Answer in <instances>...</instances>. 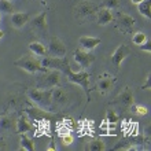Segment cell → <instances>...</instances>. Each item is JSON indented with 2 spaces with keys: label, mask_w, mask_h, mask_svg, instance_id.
I'll use <instances>...</instances> for the list:
<instances>
[{
  "label": "cell",
  "mask_w": 151,
  "mask_h": 151,
  "mask_svg": "<svg viewBox=\"0 0 151 151\" xmlns=\"http://www.w3.org/2000/svg\"><path fill=\"white\" fill-rule=\"evenodd\" d=\"M119 103H122L124 106H131L133 103V93H132L131 89H125V91L118 96Z\"/></svg>",
  "instance_id": "44dd1931"
},
{
  "label": "cell",
  "mask_w": 151,
  "mask_h": 151,
  "mask_svg": "<svg viewBox=\"0 0 151 151\" xmlns=\"http://www.w3.org/2000/svg\"><path fill=\"white\" fill-rule=\"evenodd\" d=\"M29 14L28 12H14L11 15V24L14 28L19 29L22 26L26 25V22H29Z\"/></svg>",
  "instance_id": "4fadbf2b"
},
{
  "label": "cell",
  "mask_w": 151,
  "mask_h": 151,
  "mask_svg": "<svg viewBox=\"0 0 151 151\" xmlns=\"http://www.w3.org/2000/svg\"><path fill=\"white\" fill-rule=\"evenodd\" d=\"M104 148H106L104 142L103 140H100V139L91 140V142L85 146V150H88V151H103Z\"/></svg>",
  "instance_id": "ffe728a7"
},
{
  "label": "cell",
  "mask_w": 151,
  "mask_h": 151,
  "mask_svg": "<svg viewBox=\"0 0 151 151\" xmlns=\"http://www.w3.org/2000/svg\"><path fill=\"white\" fill-rule=\"evenodd\" d=\"M107 121L110 124H115V122H118V114L114 111V110H109L107 111Z\"/></svg>",
  "instance_id": "f546056e"
},
{
  "label": "cell",
  "mask_w": 151,
  "mask_h": 151,
  "mask_svg": "<svg viewBox=\"0 0 151 151\" xmlns=\"http://www.w3.org/2000/svg\"><path fill=\"white\" fill-rule=\"evenodd\" d=\"M32 29L37 30L40 33L47 32V12L43 11L39 15H36L32 21Z\"/></svg>",
  "instance_id": "8fae6325"
},
{
  "label": "cell",
  "mask_w": 151,
  "mask_h": 151,
  "mask_svg": "<svg viewBox=\"0 0 151 151\" xmlns=\"http://www.w3.org/2000/svg\"><path fill=\"white\" fill-rule=\"evenodd\" d=\"M0 129H11V119L10 117H0Z\"/></svg>",
  "instance_id": "4316f807"
},
{
  "label": "cell",
  "mask_w": 151,
  "mask_h": 151,
  "mask_svg": "<svg viewBox=\"0 0 151 151\" xmlns=\"http://www.w3.org/2000/svg\"><path fill=\"white\" fill-rule=\"evenodd\" d=\"M128 55H129V48H128L127 45L121 44V45H119V47L117 48L114 52H113V55H111L113 63H114L117 68H119V66H121V63L124 62V59H125Z\"/></svg>",
  "instance_id": "9c48e42d"
},
{
  "label": "cell",
  "mask_w": 151,
  "mask_h": 151,
  "mask_svg": "<svg viewBox=\"0 0 151 151\" xmlns=\"http://www.w3.org/2000/svg\"><path fill=\"white\" fill-rule=\"evenodd\" d=\"M115 22H117V26H118V28L125 29V30L132 29L133 28V25H135V19H133V17L128 15V14H124V12H118V14H117Z\"/></svg>",
  "instance_id": "30bf717a"
},
{
  "label": "cell",
  "mask_w": 151,
  "mask_h": 151,
  "mask_svg": "<svg viewBox=\"0 0 151 151\" xmlns=\"http://www.w3.org/2000/svg\"><path fill=\"white\" fill-rule=\"evenodd\" d=\"M60 83L59 70H48L37 78V88H54Z\"/></svg>",
  "instance_id": "7a4b0ae2"
},
{
  "label": "cell",
  "mask_w": 151,
  "mask_h": 151,
  "mask_svg": "<svg viewBox=\"0 0 151 151\" xmlns=\"http://www.w3.org/2000/svg\"><path fill=\"white\" fill-rule=\"evenodd\" d=\"M113 84H114V80L109 78V77H104V78L99 80V83H98V89L102 92H107L109 89L113 87Z\"/></svg>",
  "instance_id": "603a6c76"
},
{
  "label": "cell",
  "mask_w": 151,
  "mask_h": 151,
  "mask_svg": "<svg viewBox=\"0 0 151 151\" xmlns=\"http://www.w3.org/2000/svg\"><path fill=\"white\" fill-rule=\"evenodd\" d=\"M139 48L142 51H146V52H151V41L150 40H146L143 44H140Z\"/></svg>",
  "instance_id": "4dcf8cb0"
},
{
  "label": "cell",
  "mask_w": 151,
  "mask_h": 151,
  "mask_svg": "<svg viewBox=\"0 0 151 151\" xmlns=\"http://www.w3.org/2000/svg\"><path fill=\"white\" fill-rule=\"evenodd\" d=\"M102 6H103L104 8L113 10V8L118 7V0H103V1H102Z\"/></svg>",
  "instance_id": "f1b7e54d"
},
{
  "label": "cell",
  "mask_w": 151,
  "mask_h": 151,
  "mask_svg": "<svg viewBox=\"0 0 151 151\" xmlns=\"http://www.w3.org/2000/svg\"><path fill=\"white\" fill-rule=\"evenodd\" d=\"M3 36H4V33H3V30H0V40L3 39Z\"/></svg>",
  "instance_id": "8d00e7d4"
},
{
  "label": "cell",
  "mask_w": 151,
  "mask_h": 151,
  "mask_svg": "<svg viewBox=\"0 0 151 151\" xmlns=\"http://www.w3.org/2000/svg\"><path fill=\"white\" fill-rule=\"evenodd\" d=\"M19 143H21V148H24V150H26V151L35 150V143H33V140L30 139V137H28L25 133H21Z\"/></svg>",
  "instance_id": "7402d4cb"
},
{
  "label": "cell",
  "mask_w": 151,
  "mask_h": 151,
  "mask_svg": "<svg viewBox=\"0 0 151 151\" xmlns=\"http://www.w3.org/2000/svg\"><path fill=\"white\" fill-rule=\"evenodd\" d=\"M113 150H132V146L129 144V142L128 140H122V142H118V143L114 146V148Z\"/></svg>",
  "instance_id": "83f0119b"
},
{
  "label": "cell",
  "mask_w": 151,
  "mask_h": 151,
  "mask_svg": "<svg viewBox=\"0 0 151 151\" xmlns=\"http://www.w3.org/2000/svg\"><path fill=\"white\" fill-rule=\"evenodd\" d=\"M135 110L139 115H146L147 114V109L144 107V106H135Z\"/></svg>",
  "instance_id": "1f68e13d"
},
{
  "label": "cell",
  "mask_w": 151,
  "mask_h": 151,
  "mask_svg": "<svg viewBox=\"0 0 151 151\" xmlns=\"http://www.w3.org/2000/svg\"><path fill=\"white\" fill-rule=\"evenodd\" d=\"M0 12L12 14V12H14V6H12L8 0H0Z\"/></svg>",
  "instance_id": "cb8c5ba5"
},
{
  "label": "cell",
  "mask_w": 151,
  "mask_h": 151,
  "mask_svg": "<svg viewBox=\"0 0 151 151\" xmlns=\"http://www.w3.org/2000/svg\"><path fill=\"white\" fill-rule=\"evenodd\" d=\"M63 73L66 74V77H68L69 81H72V83L74 84H78V85H81V87L84 88V91H85V93H89V74H88V72H72V68L69 66V68H66L63 70Z\"/></svg>",
  "instance_id": "3957f363"
},
{
  "label": "cell",
  "mask_w": 151,
  "mask_h": 151,
  "mask_svg": "<svg viewBox=\"0 0 151 151\" xmlns=\"http://www.w3.org/2000/svg\"><path fill=\"white\" fill-rule=\"evenodd\" d=\"M147 40V36H146V33L143 32H136L132 37V43L136 44V45H140V44H143L144 41Z\"/></svg>",
  "instance_id": "d4e9b609"
},
{
  "label": "cell",
  "mask_w": 151,
  "mask_h": 151,
  "mask_svg": "<svg viewBox=\"0 0 151 151\" xmlns=\"http://www.w3.org/2000/svg\"><path fill=\"white\" fill-rule=\"evenodd\" d=\"M150 85H151V78H150V74H148L147 78H146V83L142 85V88H143V89H148V88H150Z\"/></svg>",
  "instance_id": "836d02e7"
},
{
  "label": "cell",
  "mask_w": 151,
  "mask_h": 151,
  "mask_svg": "<svg viewBox=\"0 0 151 151\" xmlns=\"http://www.w3.org/2000/svg\"><path fill=\"white\" fill-rule=\"evenodd\" d=\"M0 21H1V14H0Z\"/></svg>",
  "instance_id": "74e56055"
},
{
  "label": "cell",
  "mask_w": 151,
  "mask_h": 151,
  "mask_svg": "<svg viewBox=\"0 0 151 151\" xmlns=\"http://www.w3.org/2000/svg\"><path fill=\"white\" fill-rule=\"evenodd\" d=\"M4 148H6V143L3 140H0V150H4Z\"/></svg>",
  "instance_id": "e575fe53"
},
{
  "label": "cell",
  "mask_w": 151,
  "mask_h": 151,
  "mask_svg": "<svg viewBox=\"0 0 151 151\" xmlns=\"http://www.w3.org/2000/svg\"><path fill=\"white\" fill-rule=\"evenodd\" d=\"M73 56H74L76 63L78 65L81 69L88 68L95 60V56L92 55L89 51H85V50H76L73 52Z\"/></svg>",
  "instance_id": "52a82bcc"
},
{
  "label": "cell",
  "mask_w": 151,
  "mask_h": 151,
  "mask_svg": "<svg viewBox=\"0 0 151 151\" xmlns=\"http://www.w3.org/2000/svg\"><path fill=\"white\" fill-rule=\"evenodd\" d=\"M41 66L48 70H59V72H63L66 68H69V60L68 58H54V56H44L43 60H41Z\"/></svg>",
  "instance_id": "5b68a950"
},
{
  "label": "cell",
  "mask_w": 151,
  "mask_h": 151,
  "mask_svg": "<svg viewBox=\"0 0 151 151\" xmlns=\"http://www.w3.org/2000/svg\"><path fill=\"white\" fill-rule=\"evenodd\" d=\"M113 21V14L111 11L109 10V8H100L99 11H98V24L104 26V25L110 24Z\"/></svg>",
  "instance_id": "9a60e30c"
},
{
  "label": "cell",
  "mask_w": 151,
  "mask_h": 151,
  "mask_svg": "<svg viewBox=\"0 0 151 151\" xmlns=\"http://www.w3.org/2000/svg\"><path fill=\"white\" fill-rule=\"evenodd\" d=\"M128 142H129V144H131L132 147H135V146H143L146 139H144L143 136H133V137H129Z\"/></svg>",
  "instance_id": "484cf974"
},
{
  "label": "cell",
  "mask_w": 151,
  "mask_h": 151,
  "mask_svg": "<svg viewBox=\"0 0 151 151\" xmlns=\"http://www.w3.org/2000/svg\"><path fill=\"white\" fill-rule=\"evenodd\" d=\"M66 52H68V48L63 44L62 40H59L58 37H52L50 40V44H48L47 48V54L48 56H54V58H65L66 56Z\"/></svg>",
  "instance_id": "8992f818"
},
{
  "label": "cell",
  "mask_w": 151,
  "mask_h": 151,
  "mask_svg": "<svg viewBox=\"0 0 151 151\" xmlns=\"http://www.w3.org/2000/svg\"><path fill=\"white\" fill-rule=\"evenodd\" d=\"M15 66L18 68L24 69L26 70L28 73H36V72H45L47 69L43 68L41 66V62L36 59V58H33V56H22L21 59H17L14 62Z\"/></svg>",
  "instance_id": "277c9868"
},
{
  "label": "cell",
  "mask_w": 151,
  "mask_h": 151,
  "mask_svg": "<svg viewBox=\"0 0 151 151\" xmlns=\"http://www.w3.org/2000/svg\"><path fill=\"white\" fill-rule=\"evenodd\" d=\"M63 143L66 144V146L72 144V143H73V136H72V135H66V136L63 137Z\"/></svg>",
  "instance_id": "d6a6232c"
},
{
  "label": "cell",
  "mask_w": 151,
  "mask_h": 151,
  "mask_svg": "<svg viewBox=\"0 0 151 151\" xmlns=\"http://www.w3.org/2000/svg\"><path fill=\"white\" fill-rule=\"evenodd\" d=\"M52 102L58 104H65L68 102V95L60 88H52Z\"/></svg>",
  "instance_id": "e0dca14e"
},
{
  "label": "cell",
  "mask_w": 151,
  "mask_h": 151,
  "mask_svg": "<svg viewBox=\"0 0 151 151\" xmlns=\"http://www.w3.org/2000/svg\"><path fill=\"white\" fill-rule=\"evenodd\" d=\"M29 99L39 107L48 109L52 103V88L48 89H30L28 92Z\"/></svg>",
  "instance_id": "6da1fadb"
},
{
  "label": "cell",
  "mask_w": 151,
  "mask_h": 151,
  "mask_svg": "<svg viewBox=\"0 0 151 151\" xmlns=\"http://www.w3.org/2000/svg\"><path fill=\"white\" fill-rule=\"evenodd\" d=\"M78 43H80V45H81L83 50H85V51H91V50H93V48L98 47V45L100 44V39H98V37L83 36V37H80Z\"/></svg>",
  "instance_id": "7c38bea8"
},
{
  "label": "cell",
  "mask_w": 151,
  "mask_h": 151,
  "mask_svg": "<svg viewBox=\"0 0 151 151\" xmlns=\"http://www.w3.org/2000/svg\"><path fill=\"white\" fill-rule=\"evenodd\" d=\"M131 1H132L133 4H139V3H142L143 0H131Z\"/></svg>",
  "instance_id": "d590c367"
},
{
  "label": "cell",
  "mask_w": 151,
  "mask_h": 151,
  "mask_svg": "<svg viewBox=\"0 0 151 151\" xmlns=\"http://www.w3.org/2000/svg\"><path fill=\"white\" fill-rule=\"evenodd\" d=\"M76 11H77L78 17L88 18V17H92L98 11V6L95 3H92V1H83V3H80L76 7Z\"/></svg>",
  "instance_id": "ba28073f"
},
{
  "label": "cell",
  "mask_w": 151,
  "mask_h": 151,
  "mask_svg": "<svg viewBox=\"0 0 151 151\" xmlns=\"http://www.w3.org/2000/svg\"><path fill=\"white\" fill-rule=\"evenodd\" d=\"M137 11L143 17H146V18L150 19L151 18V1L150 0H143L142 3L137 4Z\"/></svg>",
  "instance_id": "d6986e66"
},
{
  "label": "cell",
  "mask_w": 151,
  "mask_h": 151,
  "mask_svg": "<svg viewBox=\"0 0 151 151\" xmlns=\"http://www.w3.org/2000/svg\"><path fill=\"white\" fill-rule=\"evenodd\" d=\"M35 128H33V125L30 122H29V119L25 117V115H22V117H19L18 118V121H17V132L18 133H26V132H32Z\"/></svg>",
  "instance_id": "5bb4252c"
},
{
  "label": "cell",
  "mask_w": 151,
  "mask_h": 151,
  "mask_svg": "<svg viewBox=\"0 0 151 151\" xmlns=\"http://www.w3.org/2000/svg\"><path fill=\"white\" fill-rule=\"evenodd\" d=\"M26 113L29 114V117L33 119H41V118H52V119H56L58 117L56 115H50L44 110H40V109H28Z\"/></svg>",
  "instance_id": "2e32d148"
},
{
  "label": "cell",
  "mask_w": 151,
  "mask_h": 151,
  "mask_svg": "<svg viewBox=\"0 0 151 151\" xmlns=\"http://www.w3.org/2000/svg\"><path fill=\"white\" fill-rule=\"evenodd\" d=\"M29 50L37 56L47 55V48L44 47V44L39 43V41H32V43L29 44Z\"/></svg>",
  "instance_id": "ac0fdd59"
}]
</instances>
